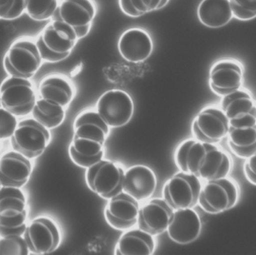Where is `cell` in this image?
<instances>
[{"label":"cell","mask_w":256,"mask_h":255,"mask_svg":"<svg viewBox=\"0 0 256 255\" xmlns=\"http://www.w3.org/2000/svg\"><path fill=\"white\" fill-rule=\"evenodd\" d=\"M110 133V127L96 109L82 111L74 122V136L96 139L106 143Z\"/></svg>","instance_id":"23"},{"label":"cell","mask_w":256,"mask_h":255,"mask_svg":"<svg viewBox=\"0 0 256 255\" xmlns=\"http://www.w3.org/2000/svg\"><path fill=\"white\" fill-rule=\"evenodd\" d=\"M154 238L141 229H129L120 237L115 249L117 255H152L155 251Z\"/></svg>","instance_id":"24"},{"label":"cell","mask_w":256,"mask_h":255,"mask_svg":"<svg viewBox=\"0 0 256 255\" xmlns=\"http://www.w3.org/2000/svg\"><path fill=\"white\" fill-rule=\"evenodd\" d=\"M98 9L94 0H61L51 19H58L76 28L92 25Z\"/></svg>","instance_id":"19"},{"label":"cell","mask_w":256,"mask_h":255,"mask_svg":"<svg viewBox=\"0 0 256 255\" xmlns=\"http://www.w3.org/2000/svg\"><path fill=\"white\" fill-rule=\"evenodd\" d=\"M220 108L234 128L256 124V101L252 93L246 88L240 89L222 97Z\"/></svg>","instance_id":"12"},{"label":"cell","mask_w":256,"mask_h":255,"mask_svg":"<svg viewBox=\"0 0 256 255\" xmlns=\"http://www.w3.org/2000/svg\"><path fill=\"white\" fill-rule=\"evenodd\" d=\"M50 141V130L34 118H27L18 122L10 145L14 151L33 160L44 154Z\"/></svg>","instance_id":"6"},{"label":"cell","mask_w":256,"mask_h":255,"mask_svg":"<svg viewBox=\"0 0 256 255\" xmlns=\"http://www.w3.org/2000/svg\"><path fill=\"white\" fill-rule=\"evenodd\" d=\"M0 146H1V145H0Z\"/></svg>","instance_id":"40"},{"label":"cell","mask_w":256,"mask_h":255,"mask_svg":"<svg viewBox=\"0 0 256 255\" xmlns=\"http://www.w3.org/2000/svg\"><path fill=\"white\" fill-rule=\"evenodd\" d=\"M197 16L202 25L210 28H222L234 18L230 0H202Z\"/></svg>","instance_id":"25"},{"label":"cell","mask_w":256,"mask_h":255,"mask_svg":"<svg viewBox=\"0 0 256 255\" xmlns=\"http://www.w3.org/2000/svg\"><path fill=\"white\" fill-rule=\"evenodd\" d=\"M230 124L220 106H210L202 109L192 124V133L197 140L216 144L227 137Z\"/></svg>","instance_id":"10"},{"label":"cell","mask_w":256,"mask_h":255,"mask_svg":"<svg viewBox=\"0 0 256 255\" xmlns=\"http://www.w3.org/2000/svg\"><path fill=\"white\" fill-rule=\"evenodd\" d=\"M124 174L121 165L102 159L86 169V183L92 192L109 200L123 192Z\"/></svg>","instance_id":"3"},{"label":"cell","mask_w":256,"mask_h":255,"mask_svg":"<svg viewBox=\"0 0 256 255\" xmlns=\"http://www.w3.org/2000/svg\"><path fill=\"white\" fill-rule=\"evenodd\" d=\"M28 246L24 236L0 238V255H28Z\"/></svg>","instance_id":"31"},{"label":"cell","mask_w":256,"mask_h":255,"mask_svg":"<svg viewBox=\"0 0 256 255\" xmlns=\"http://www.w3.org/2000/svg\"><path fill=\"white\" fill-rule=\"evenodd\" d=\"M202 187L201 179L180 171L166 182L162 197L174 211L194 208L198 205Z\"/></svg>","instance_id":"7"},{"label":"cell","mask_w":256,"mask_h":255,"mask_svg":"<svg viewBox=\"0 0 256 255\" xmlns=\"http://www.w3.org/2000/svg\"><path fill=\"white\" fill-rule=\"evenodd\" d=\"M104 145L96 139L73 136L68 148L69 157L76 166L88 169L104 159Z\"/></svg>","instance_id":"22"},{"label":"cell","mask_w":256,"mask_h":255,"mask_svg":"<svg viewBox=\"0 0 256 255\" xmlns=\"http://www.w3.org/2000/svg\"><path fill=\"white\" fill-rule=\"evenodd\" d=\"M25 13V0H0V19L14 20Z\"/></svg>","instance_id":"33"},{"label":"cell","mask_w":256,"mask_h":255,"mask_svg":"<svg viewBox=\"0 0 256 255\" xmlns=\"http://www.w3.org/2000/svg\"><path fill=\"white\" fill-rule=\"evenodd\" d=\"M244 171L246 180L252 185L256 186V153L245 160Z\"/></svg>","instance_id":"37"},{"label":"cell","mask_w":256,"mask_h":255,"mask_svg":"<svg viewBox=\"0 0 256 255\" xmlns=\"http://www.w3.org/2000/svg\"><path fill=\"white\" fill-rule=\"evenodd\" d=\"M30 253L50 254L60 247L62 234L57 223L48 217H38L27 225L24 235Z\"/></svg>","instance_id":"9"},{"label":"cell","mask_w":256,"mask_h":255,"mask_svg":"<svg viewBox=\"0 0 256 255\" xmlns=\"http://www.w3.org/2000/svg\"><path fill=\"white\" fill-rule=\"evenodd\" d=\"M96 109L110 128H120L134 116V100L124 90H108L99 97Z\"/></svg>","instance_id":"8"},{"label":"cell","mask_w":256,"mask_h":255,"mask_svg":"<svg viewBox=\"0 0 256 255\" xmlns=\"http://www.w3.org/2000/svg\"><path fill=\"white\" fill-rule=\"evenodd\" d=\"M36 42L43 61L49 63L60 62L66 60L70 55V54H57L52 52L44 44L43 42L38 37H37Z\"/></svg>","instance_id":"36"},{"label":"cell","mask_w":256,"mask_h":255,"mask_svg":"<svg viewBox=\"0 0 256 255\" xmlns=\"http://www.w3.org/2000/svg\"><path fill=\"white\" fill-rule=\"evenodd\" d=\"M2 184H0V189H1V188H2Z\"/></svg>","instance_id":"39"},{"label":"cell","mask_w":256,"mask_h":255,"mask_svg":"<svg viewBox=\"0 0 256 255\" xmlns=\"http://www.w3.org/2000/svg\"><path fill=\"white\" fill-rule=\"evenodd\" d=\"M153 40L147 31L134 27L120 36L118 49L121 56L130 63L144 62L153 52Z\"/></svg>","instance_id":"15"},{"label":"cell","mask_w":256,"mask_h":255,"mask_svg":"<svg viewBox=\"0 0 256 255\" xmlns=\"http://www.w3.org/2000/svg\"><path fill=\"white\" fill-rule=\"evenodd\" d=\"M233 16L242 21L256 17V0H230Z\"/></svg>","instance_id":"32"},{"label":"cell","mask_w":256,"mask_h":255,"mask_svg":"<svg viewBox=\"0 0 256 255\" xmlns=\"http://www.w3.org/2000/svg\"><path fill=\"white\" fill-rule=\"evenodd\" d=\"M140 209V202L123 191L108 200L105 220L112 229L126 232L137 224Z\"/></svg>","instance_id":"13"},{"label":"cell","mask_w":256,"mask_h":255,"mask_svg":"<svg viewBox=\"0 0 256 255\" xmlns=\"http://www.w3.org/2000/svg\"><path fill=\"white\" fill-rule=\"evenodd\" d=\"M244 67L239 60L226 58L216 61L209 72V85L214 93L224 97L243 87Z\"/></svg>","instance_id":"11"},{"label":"cell","mask_w":256,"mask_h":255,"mask_svg":"<svg viewBox=\"0 0 256 255\" xmlns=\"http://www.w3.org/2000/svg\"><path fill=\"white\" fill-rule=\"evenodd\" d=\"M61 0H25V13L33 20L46 21L55 14Z\"/></svg>","instance_id":"29"},{"label":"cell","mask_w":256,"mask_h":255,"mask_svg":"<svg viewBox=\"0 0 256 255\" xmlns=\"http://www.w3.org/2000/svg\"><path fill=\"white\" fill-rule=\"evenodd\" d=\"M202 223L194 208L176 210L167 229L168 238L180 245L192 244L201 235Z\"/></svg>","instance_id":"16"},{"label":"cell","mask_w":256,"mask_h":255,"mask_svg":"<svg viewBox=\"0 0 256 255\" xmlns=\"http://www.w3.org/2000/svg\"><path fill=\"white\" fill-rule=\"evenodd\" d=\"M38 94L39 98L56 102L66 109L74 99L76 89L73 82L67 76L54 73L45 76L40 81Z\"/></svg>","instance_id":"21"},{"label":"cell","mask_w":256,"mask_h":255,"mask_svg":"<svg viewBox=\"0 0 256 255\" xmlns=\"http://www.w3.org/2000/svg\"><path fill=\"white\" fill-rule=\"evenodd\" d=\"M132 6L141 16L162 8L168 4L170 0H130Z\"/></svg>","instance_id":"35"},{"label":"cell","mask_w":256,"mask_h":255,"mask_svg":"<svg viewBox=\"0 0 256 255\" xmlns=\"http://www.w3.org/2000/svg\"><path fill=\"white\" fill-rule=\"evenodd\" d=\"M28 211L27 199L21 188L0 189V218H13Z\"/></svg>","instance_id":"28"},{"label":"cell","mask_w":256,"mask_h":255,"mask_svg":"<svg viewBox=\"0 0 256 255\" xmlns=\"http://www.w3.org/2000/svg\"><path fill=\"white\" fill-rule=\"evenodd\" d=\"M240 198L237 183L226 177L206 181L200 192L198 205L210 214H219L236 207Z\"/></svg>","instance_id":"5"},{"label":"cell","mask_w":256,"mask_h":255,"mask_svg":"<svg viewBox=\"0 0 256 255\" xmlns=\"http://www.w3.org/2000/svg\"><path fill=\"white\" fill-rule=\"evenodd\" d=\"M174 162L180 172L204 181L226 178L232 168L231 157L222 148L196 139H186L178 145Z\"/></svg>","instance_id":"1"},{"label":"cell","mask_w":256,"mask_h":255,"mask_svg":"<svg viewBox=\"0 0 256 255\" xmlns=\"http://www.w3.org/2000/svg\"><path fill=\"white\" fill-rule=\"evenodd\" d=\"M18 117L0 107V140L10 139L18 127Z\"/></svg>","instance_id":"34"},{"label":"cell","mask_w":256,"mask_h":255,"mask_svg":"<svg viewBox=\"0 0 256 255\" xmlns=\"http://www.w3.org/2000/svg\"><path fill=\"white\" fill-rule=\"evenodd\" d=\"M118 4L122 11L130 17H138L141 16L140 13L136 10L131 3L130 0H118Z\"/></svg>","instance_id":"38"},{"label":"cell","mask_w":256,"mask_h":255,"mask_svg":"<svg viewBox=\"0 0 256 255\" xmlns=\"http://www.w3.org/2000/svg\"><path fill=\"white\" fill-rule=\"evenodd\" d=\"M174 211L165 199H152L140 208L138 229L154 237L164 234L171 223Z\"/></svg>","instance_id":"14"},{"label":"cell","mask_w":256,"mask_h":255,"mask_svg":"<svg viewBox=\"0 0 256 255\" xmlns=\"http://www.w3.org/2000/svg\"><path fill=\"white\" fill-rule=\"evenodd\" d=\"M42 63L36 40L28 37L14 40L3 58V67L8 76L28 79L40 70Z\"/></svg>","instance_id":"2"},{"label":"cell","mask_w":256,"mask_h":255,"mask_svg":"<svg viewBox=\"0 0 256 255\" xmlns=\"http://www.w3.org/2000/svg\"><path fill=\"white\" fill-rule=\"evenodd\" d=\"M32 118L48 130L57 128L64 122L66 109L56 102L39 98L32 112Z\"/></svg>","instance_id":"27"},{"label":"cell","mask_w":256,"mask_h":255,"mask_svg":"<svg viewBox=\"0 0 256 255\" xmlns=\"http://www.w3.org/2000/svg\"><path fill=\"white\" fill-rule=\"evenodd\" d=\"M37 100L30 79L8 76L0 84V104L15 116L31 114Z\"/></svg>","instance_id":"4"},{"label":"cell","mask_w":256,"mask_h":255,"mask_svg":"<svg viewBox=\"0 0 256 255\" xmlns=\"http://www.w3.org/2000/svg\"><path fill=\"white\" fill-rule=\"evenodd\" d=\"M38 37L57 54H70L79 40L75 28L58 19H51Z\"/></svg>","instance_id":"18"},{"label":"cell","mask_w":256,"mask_h":255,"mask_svg":"<svg viewBox=\"0 0 256 255\" xmlns=\"http://www.w3.org/2000/svg\"><path fill=\"white\" fill-rule=\"evenodd\" d=\"M228 146L239 158H249L256 153V124L249 127L234 128L230 127Z\"/></svg>","instance_id":"26"},{"label":"cell","mask_w":256,"mask_h":255,"mask_svg":"<svg viewBox=\"0 0 256 255\" xmlns=\"http://www.w3.org/2000/svg\"><path fill=\"white\" fill-rule=\"evenodd\" d=\"M28 211L13 218H0V238L24 236L27 227Z\"/></svg>","instance_id":"30"},{"label":"cell","mask_w":256,"mask_h":255,"mask_svg":"<svg viewBox=\"0 0 256 255\" xmlns=\"http://www.w3.org/2000/svg\"><path fill=\"white\" fill-rule=\"evenodd\" d=\"M158 186L154 172L148 166L136 165L124 174L123 191L138 201L147 200L153 196Z\"/></svg>","instance_id":"20"},{"label":"cell","mask_w":256,"mask_h":255,"mask_svg":"<svg viewBox=\"0 0 256 255\" xmlns=\"http://www.w3.org/2000/svg\"><path fill=\"white\" fill-rule=\"evenodd\" d=\"M32 170L30 159L16 151H8L0 157V184L21 188L30 181Z\"/></svg>","instance_id":"17"}]
</instances>
